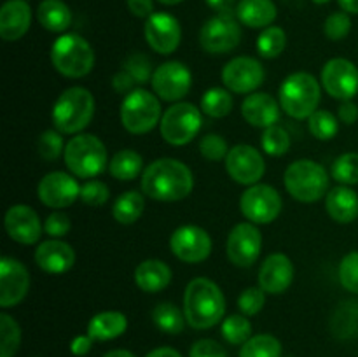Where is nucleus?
<instances>
[{"label":"nucleus","mask_w":358,"mask_h":357,"mask_svg":"<svg viewBox=\"0 0 358 357\" xmlns=\"http://www.w3.org/2000/svg\"><path fill=\"white\" fill-rule=\"evenodd\" d=\"M184 314L194 329H210L226 314V298L213 280L199 276L187 284L184 293Z\"/></svg>","instance_id":"2"},{"label":"nucleus","mask_w":358,"mask_h":357,"mask_svg":"<svg viewBox=\"0 0 358 357\" xmlns=\"http://www.w3.org/2000/svg\"><path fill=\"white\" fill-rule=\"evenodd\" d=\"M124 70L135 79L136 84L150 83L152 79V63L143 52H133L124 62Z\"/></svg>","instance_id":"45"},{"label":"nucleus","mask_w":358,"mask_h":357,"mask_svg":"<svg viewBox=\"0 0 358 357\" xmlns=\"http://www.w3.org/2000/svg\"><path fill=\"white\" fill-rule=\"evenodd\" d=\"M329 181V172L313 160L294 161L283 174L287 192L303 203H315L327 196Z\"/></svg>","instance_id":"6"},{"label":"nucleus","mask_w":358,"mask_h":357,"mask_svg":"<svg viewBox=\"0 0 358 357\" xmlns=\"http://www.w3.org/2000/svg\"><path fill=\"white\" fill-rule=\"evenodd\" d=\"M150 86H152L157 98L177 104L191 91L192 74L185 63L175 62V59L164 62L154 70Z\"/></svg>","instance_id":"11"},{"label":"nucleus","mask_w":358,"mask_h":357,"mask_svg":"<svg viewBox=\"0 0 358 357\" xmlns=\"http://www.w3.org/2000/svg\"><path fill=\"white\" fill-rule=\"evenodd\" d=\"M338 118L345 125H355L358 119V105L353 104L352 100L343 102L338 108Z\"/></svg>","instance_id":"55"},{"label":"nucleus","mask_w":358,"mask_h":357,"mask_svg":"<svg viewBox=\"0 0 358 357\" xmlns=\"http://www.w3.org/2000/svg\"><path fill=\"white\" fill-rule=\"evenodd\" d=\"M282 196L273 186H248L240 198V210L248 223L271 224L282 212Z\"/></svg>","instance_id":"10"},{"label":"nucleus","mask_w":358,"mask_h":357,"mask_svg":"<svg viewBox=\"0 0 358 357\" xmlns=\"http://www.w3.org/2000/svg\"><path fill=\"white\" fill-rule=\"evenodd\" d=\"M128 9L136 18H150L154 14V0H126Z\"/></svg>","instance_id":"52"},{"label":"nucleus","mask_w":358,"mask_h":357,"mask_svg":"<svg viewBox=\"0 0 358 357\" xmlns=\"http://www.w3.org/2000/svg\"><path fill=\"white\" fill-rule=\"evenodd\" d=\"M20 345V324L9 314H0V357H14Z\"/></svg>","instance_id":"40"},{"label":"nucleus","mask_w":358,"mask_h":357,"mask_svg":"<svg viewBox=\"0 0 358 357\" xmlns=\"http://www.w3.org/2000/svg\"><path fill=\"white\" fill-rule=\"evenodd\" d=\"M143 158L133 149L117 150L108 163L110 175L121 182L135 181L140 174H143Z\"/></svg>","instance_id":"31"},{"label":"nucleus","mask_w":358,"mask_h":357,"mask_svg":"<svg viewBox=\"0 0 358 357\" xmlns=\"http://www.w3.org/2000/svg\"><path fill=\"white\" fill-rule=\"evenodd\" d=\"M322 88L336 100H352L358 93V69L346 58H332L320 72Z\"/></svg>","instance_id":"17"},{"label":"nucleus","mask_w":358,"mask_h":357,"mask_svg":"<svg viewBox=\"0 0 358 357\" xmlns=\"http://www.w3.org/2000/svg\"><path fill=\"white\" fill-rule=\"evenodd\" d=\"M152 321L163 332L178 335V332L184 331L187 318L177 304L164 301V303L156 304V308L152 310Z\"/></svg>","instance_id":"35"},{"label":"nucleus","mask_w":358,"mask_h":357,"mask_svg":"<svg viewBox=\"0 0 358 357\" xmlns=\"http://www.w3.org/2000/svg\"><path fill=\"white\" fill-rule=\"evenodd\" d=\"M128 329V318L122 312L107 310L94 315L87 324V335L94 342H108V340L119 338Z\"/></svg>","instance_id":"29"},{"label":"nucleus","mask_w":358,"mask_h":357,"mask_svg":"<svg viewBox=\"0 0 358 357\" xmlns=\"http://www.w3.org/2000/svg\"><path fill=\"white\" fill-rule=\"evenodd\" d=\"M220 77L231 93L250 94L264 83L266 72L259 59L252 56H236L224 65Z\"/></svg>","instance_id":"14"},{"label":"nucleus","mask_w":358,"mask_h":357,"mask_svg":"<svg viewBox=\"0 0 358 357\" xmlns=\"http://www.w3.org/2000/svg\"><path fill=\"white\" fill-rule=\"evenodd\" d=\"M331 331L336 338L348 340L358 336V301H345L331 317Z\"/></svg>","instance_id":"32"},{"label":"nucleus","mask_w":358,"mask_h":357,"mask_svg":"<svg viewBox=\"0 0 358 357\" xmlns=\"http://www.w3.org/2000/svg\"><path fill=\"white\" fill-rule=\"evenodd\" d=\"M240 357H283L282 343L276 336L268 332L255 335L241 345Z\"/></svg>","instance_id":"36"},{"label":"nucleus","mask_w":358,"mask_h":357,"mask_svg":"<svg viewBox=\"0 0 358 357\" xmlns=\"http://www.w3.org/2000/svg\"><path fill=\"white\" fill-rule=\"evenodd\" d=\"M37 21L49 31L62 34L72 23L70 7L63 0H42L37 7Z\"/></svg>","instance_id":"30"},{"label":"nucleus","mask_w":358,"mask_h":357,"mask_svg":"<svg viewBox=\"0 0 358 357\" xmlns=\"http://www.w3.org/2000/svg\"><path fill=\"white\" fill-rule=\"evenodd\" d=\"M51 63L62 76L80 79L93 70L94 51L80 35L63 34L52 42Z\"/></svg>","instance_id":"7"},{"label":"nucleus","mask_w":358,"mask_h":357,"mask_svg":"<svg viewBox=\"0 0 358 357\" xmlns=\"http://www.w3.org/2000/svg\"><path fill=\"white\" fill-rule=\"evenodd\" d=\"M63 133H59L58 130H45L41 136H38L37 150L41 154L42 160L45 161H55L65 153V146L63 142Z\"/></svg>","instance_id":"43"},{"label":"nucleus","mask_w":358,"mask_h":357,"mask_svg":"<svg viewBox=\"0 0 358 357\" xmlns=\"http://www.w3.org/2000/svg\"><path fill=\"white\" fill-rule=\"evenodd\" d=\"M37 196L49 209L62 210L80 198V186L76 175L66 172H51L38 182Z\"/></svg>","instance_id":"18"},{"label":"nucleus","mask_w":358,"mask_h":357,"mask_svg":"<svg viewBox=\"0 0 358 357\" xmlns=\"http://www.w3.org/2000/svg\"><path fill=\"white\" fill-rule=\"evenodd\" d=\"M332 178L341 186H355L358 184V153H345L331 167Z\"/></svg>","instance_id":"42"},{"label":"nucleus","mask_w":358,"mask_h":357,"mask_svg":"<svg viewBox=\"0 0 358 357\" xmlns=\"http://www.w3.org/2000/svg\"><path fill=\"white\" fill-rule=\"evenodd\" d=\"M315 4H318V6H324V4H329L331 0H313Z\"/></svg>","instance_id":"61"},{"label":"nucleus","mask_w":358,"mask_h":357,"mask_svg":"<svg viewBox=\"0 0 358 357\" xmlns=\"http://www.w3.org/2000/svg\"><path fill=\"white\" fill-rule=\"evenodd\" d=\"M283 357H294V356H283Z\"/></svg>","instance_id":"62"},{"label":"nucleus","mask_w":358,"mask_h":357,"mask_svg":"<svg viewBox=\"0 0 358 357\" xmlns=\"http://www.w3.org/2000/svg\"><path fill=\"white\" fill-rule=\"evenodd\" d=\"M294 262L282 252L269 254L259 270V287L266 294H283L294 282Z\"/></svg>","instance_id":"22"},{"label":"nucleus","mask_w":358,"mask_h":357,"mask_svg":"<svg viewBox=\"0 0 358 357\" xmlns=\"http://www.w3.org/2000/svg\"><path fill=\"white\" fill-rule=\"evenodd\" d=\"M103 357H136V356L133 352H129V350L115 349V350H110V352L105 354Z\"/></svg>","instance_id":"59"},{"label":"nucleus","mask_w":358,"mask_h":357,"mask_svg":"<svg viewBox=\"0 0 358 357\" xmlns=\"http://www.w3.org/2000/svg\"><path fill=\"white\" fill-rule=\"evenodd\" d=\"M278 16L273 0H240L236 6V18L248 28H268Z\"/></svg>","instance_id":"28"},{"label":"nucleus","mask_w":358,"mask_h":357,"mask_svg":"<svg viewBox=\"0 0 358 357\" xmlns=\"http://www.w3.org/2000/svg\"><path fill=\"white\" fill-rule=\"evenodd\" d=\"M189 357H227V352L215 340L203 338L192 343L191 350H189Z\"/></svg>","instance_id":"51"},{"label":"nucleus","mask_w":358,"mask_h":357,"mask_svg":"<svg viewBox=\"0 0 358 357\" xmlns=\"http://www.w3.org/2000/svg\"><path fill=\"white\" fill-rule=\"evenodd\" d=\"M142 192L157 202H178L187 198L194 188L191 168L175 158H159L147 164L140 177Z\"/></svg>","instance_id":"1"},{"label":"nucleus","mask_w":358,"mask_h":357,"mask_svg":"<svg viewBox=\"0 0 358 357\" xmlns=\"http://www.w3.org/2000/svg\"><path fill=\"white\" fill-rule=\"evenodd\" d=\"M324 31L329 41H343L352 31V20L348 13H332L325 20Z\"/></svg>","instance_id":"49"},{"label":"nucleus","mask_w":358,"mask_h":357,"mask_svg":"<svg viewBox=\"0 0 358 357\" xmlns=\"http://www.w3.org/2000/svg\"><path fill=\"white\" fill-rule=\"evenodd\" d=\"M65 167L77 178H94L108 168V153L105 144L91 133H79L66 142L63 153Z\"/></svg>","instance_id":"5"},{"label":"nucleus","mask_w":358,"mask_h":357,"mask_svg":"<svg viewBox=\"0 0 358 357\" xmlns=\"http://www.w3.org/2000/svg\"><path fill=\"white\" fill-rule=\"evenodd\" d=\"M136 287L147 294H156L166 289L171 282V268L161 259H145L133 273Z\"/></svg>","instance_id":"26"},{"label":"nucleus","mask_w":358,"mask_h":357,"mask_svg":"<svg viewBox=\"0 0 358 357\" xmlns=\"http://www.w3.org/2000/svg\"><path fill=\"white\" fill-rule=\"evenodd\" d=\"M203 126L201 108L189 102H177L163 112L159 132L170 146H187L196 139Z\"/></svg>","instance_id":"9"},{"label":"nucleus","mask_w":358,"mask_h":357,"mask_svg":"<svg viewBox=\"0 0 358 357\" xmlns=\"http://www.w3.org/2000/svg\"><path fill=\"white\" fill-rule=\"evenodd\" d=\"M170 248L173 255L189 265L206 261L212 254L213 241L208 231L194 224H184L177 227L170 237Z\"/></svg>","instance_id":"13"},{"label":"nucleus","mask_w":358,"mask_h":357,"mask_svg":"<svg viewBox=\"0 0 358 357\" xmlns=\"http://www.w3.org/2000/svg\"><path fill=\"white\" fill-rule=\"evenodd\" d=\"M241 41V28L234 16L217 14L205 21L199 31V44L210 55H226L238 48Z\"/></svg>","instance_id":"12"},{"label":"nucleus","mask_w":358,"mask_h":357,"mask_svg":"<svg viewBox=\"0 0 358 357\" xmlns=\"http://www.w3.org/2000/svg\"><path fill=\"white\" fill-rule=\"evenodd\" d=\"M94 115V97L83 86L66 88L51 111L55 130L63 135H79Z\"/></svg>","instance_id":"3"},{"label":"nucleus","mask_w":358,"mask_h":357,"mask_svg":"<svg viewBox=\"0 0 358 357\" xmlns=\"http://www.w3.org/2000/svg\"><path fill=\"white\" fill-rule=\"evenodd\" d=\"M339 282L348 293L358 294V251L350 252L341 259L338 268Z\"/></svg>","instance_id":"44"},{"label":"nucleus","mask_w":358,"mask_h":357,"mask_svg":"<svg viewBox=\"0 0 358 357\" xmlns=\"http://www.w3.org/2000/svg\"><path fill=\"white\" fill-rule=\"evenodd\" d=\"M3 226L10 240L21 245H34L41 240L42 226L38 214L24 203H16L9 206L3 217Z\"/></svg>","instance_id":"21"},{"label":"nucleus","mask_w":358,"mask_h":357,"mask_svg":"<svg viewBox=\"0 0 358 357\" xmlns=\"http://www.w3.org/2000/svg\"><path fill=\"white\" fill-rule=\"evenodd\" d=\"M234 107L233 94L227 88H210L203 93L201 104H199V108H201L203 114H206L208 118L220 119L226 118Z\"/></svg>","instance_id":"34"},{"label":"nucleus","mask_w":358,"mask_h":357,"mask_svg":"<svg viewBox=\"0 0 358 357\" xmlns=\"http://www.w3.org/2000/svg\"><path fill=\"white\" fill-rule=\"evenodd\" d=\"M147 44L157 55H171L178 49L182 41V28L177 18L168 13H154L147 18L143 27Z\"/></svg>","instance_id":"19"},{"label":"nucleus","mask_w":358,"mask_h":357,"mask_svg":"<svg viewBox=\"0 0 358 357\" xmlns=\"http://www.w3.org/2000/svg\"><path fill=\"white\" fill-rule=\"evenodd\" d=\"M322 84L308 72H294L285 77L278 90L280 107L294 119H310L318 111Z\"/></svg>","instance_id":"4"},{"label":"nucleus","mask_w":358,"mask_h":357,"mask_svg":"<svg viewBox=\"0 0 358 357\" xmlns=\"http://www.w3.org/2000/svg\"><path fill=\"white\" fill-rule=\"evenodd\" d=\"M34 258L42 272L59 275V273L72 270L73 262H76V252H73L72 245L66 241L59 240V238H51V240H44L42 244H38Z\"/></svg>","instance_id":"23"},{"label":"nucleus","mask_w":358,"mask_h":357,"mask_svg":"<svg viewBox=\"0 0 358 357\" xmlns=\"http://www.w3.org/2000/svg\"><path fill=\"white\" fill-rule=\"evenodd\" d=\"M31 23V9L27 0H7L0 9V37L6 42L20 41Z\"/></svg>","instance_id":"25"},{"label":"nucleus","mask_w":358,"mask_h":357,"mask_svg":"<svg viewBox=\"0 0 358 357\" xmlns=\"http://www.w3.org/2000/svg\"><path fill=\"white\" fill-rule=\"evenodd\" d=\"M30 273L17 259L3 255L0 259V307L13 308L27 298Z\"/></svg>","instance_id":"20"},{"label":"nucleus","mask_w":358,"mask_h":357,"mask_svg":"<svg viewBox=\"0 0 358 357\" xmlns=\"http://www.w3.org/2000/svg\"><path fill=\"white\" fill-rule=\"evenodd\" d=\"M266 304V293L261 287H247L245 290H241V294L238 296V308L241 310V314L250 317V315H257L259 312L264 308Z\"/></svg>","instance_id":"48"},{"label":"nucleus","mask_w":358,"mask_h":357,"mask_svg":"<svg viewBox=\"0 0 358 357\" xmlns=\"http://www.w3.org/2000/svg\"><path fill=\"white\" fill-rule=\"evenodd\" d=\"M143 209H145L143 192L131 189L115 198L112 205V216L119 224H133L142 217Z\"/></svg>","instance_id":"33"},{"label":"nucleus","mask_w":358,"mask_h":357,"mask_svg":"<svg viewBox=\"0 0 358 357\" xmlns=\"http://www.w3.org/2000/svg\"><path fill=\"white\" fill-rule=\"evenodd\" d=\"M159 4H164V6H177V4L184 2V0H157Z\"/></svg>","instance_id":"60"},{"label":"nucleus","mask_w":358,"mask_h":357,"mask_svg":"<svg viewBox=\"0 0 358 357\" xmlns=\"http://www.w3.org/2000/svg\"><path fill=\"white\" fill-rule=\"evenodd\" d=\"M226 170L234 182L243 186L259 184L266 174V161L261 150L248 144L231 147L226 156Z\"/></svg>","instance_id":"15"},{"label":"nucleus","mask_w":358,"mask_h":357,"mask_svg":"<svg viewBox=\"0 0 358 357\" xmlns=\"http://www.w3.org/2000/svg\"><path fill=\"white\" fill-rule=\"evenodd\" d=\"M290 146H292V140H290L289 132H287L283 126H269V128H266L264 132H262L261 147L268 156H283V154L289 153Z\"/></svg>","instance_id":"39"},{"label":"nucleus","mask_w":358,"mask_h":357,"mask_svg":"<svg viewBox=\"0 0 358 357\" xmlns=\"http://www.w3.org/2000/svg\"><path fill=\"white\" fill-rule=\"evenodd\" d=\"M119 115L126 132L133 135H143L152 132L159 125L163 112L156 93H150L143 88H135L122 98Z\"/></svg>","instance_id":"8"},{"label":"nucleus","mask_w":358,"mask_h":357,"mask_svg":"<svg viewBox=\"0 0 358 357\" xmlns=\"http://www.w3.org/2000/svg\"><path fill=\"white\" fill-rule=\"evenodd\" d=\"M70 227H72L70 217L66 216L65 212H59V210L49 214L48 219L44 220V231L45 234H49L51 238L65 237V234L70 231Z\"/></svg>","instance_id":"50"},{"label":"nucleus","mask_w":358,"mask_h":357,"mask_svg":"<svg viewBox=\"0 0 358 357\" xmlns=\"http://www.w3.org/2000/svg\"><path fill=\"white\" fill-rule=\"evenodd\" d=\"M93 342L94 340L91 338L90 335H79L70 342V350H72L73 356L83 357L90 354V350L93 349Z\"/></svg>","instance_id":"54"},{"label":"nucleus","mask_w":358,"mask_h":357,"mask_svg":"<svg viewBox=\"0 0 358 357\" xmlns=\"http://www.w3.org/2000/svg\"><path fill=\"white\" fill-rule=\"evenodd\" d=\"M325 209L332 220L339 224H350L358 217V195L352 186L332 188L325 196Z\"/></svg>","instance_id":"27"},{"label":"nucleus","mask_w":358,"mask_h":357,"mask_svg":"<svg viewBox=\"0 0 358 357\" xmlns=\"http://www.w3.org/2000/svg\"><path fill=\"white\" fill-rule=\"evenodd\" d=\"M280 102L269 93H250L241 104V115L255 128H269L280 121Z\"/></svg>","instance_id":"24"},{"label":"nucleus","mask_w":358,"mask_h":357,"mask_svg":"<svg viewBox=\"0 0 358 357\" xmlns=\"http://www.w3.org/2000/svg\"><path fill=\"white\" fill-rule=\"evenodd\" d=\"M145 357H182V354L171 346H157V349L150 350Z\"/></svg>","instance_id":"57"},{"label":"nucleus","mask_w":358,"mask_h":357,"mask_svg":"<svg viewBox=\"0 0 358 357\" xmlns=\"http://www.w3.org/2000/svg\"><path fill=\"white\" fill-rule=\"evenodd\" d=\"M287 46L285 30L280 27H268L257 38V52L266 59L278 58Z\"/></svg>","instance_id":"38"},{"label":"nucleus","mask_w":358,"mask_h":357,"mask_svg":"<svg viewBox=\"0 0 358 357\" xmlns=\"http://www.w3.org/2000/svg\"><path fill=\"white\" fill-rule=\"evenodd\" d=\"M108 198H110V191H108V186L105 182L91 178L80 186V200L86 205L103 206L108 202Z\"/></svg>","instance_id":"47"},{"label":"nucleus","mask_w":358,"mask_h":357,"mask_svg":"<svg viewBox=\"0 0 358 357\" xmlns=\"http://www.w3.org/2000/svg\"><path fill=\"white\" fill-rule=\"evenodd\" d=\"M199 153L208 161H222L226 160L229 147H227L224 136L217 135V133H208L199 140Z\"/></svg>","instance_id":"46"},{"label":"nucleus","mask_w":358,"mask_h":357,"mask_svg":"<svg viewBox=\"0 0 358 357\" xmlns=\"http://www.w3.org/2000/svg\"><path fill=\"white\" fill-rule=\"evenodd\" d=\"M308 128L317 140H332L339 132V121L332 112L318 108L308 119Z\"/></svg>","instance_id":"41"},{"label":"nucleus","mask_w":358,"mask_h":357,"mask_svg":"<svg viewBox=\"0 0 358 357\" xmlns=\"http://www.w3.org/2000/svg\"><path fill=\"white\" fill-rule=\"evenodd\" d=\"M227 258L234 266L248 268L259 259L262 251V233L254 223H240L227 234Z\"/></svg>","instance_id":"16"},{"label":"nucleus","mask_w":358,"mask_h":357,"mask_svg":"<svg viewBox=\"0 0 358 357\" xmlns=\"http://www.w3.org/2000/svg\"><path fill=\"white\" fill-rule=\"evenodd\" d=\"M220 335L231 345H243L252 338V322L243 314L229 315L220 326Z\"/></svg>","instance_id":"37"},{"label":"nucleus","mask_w":358,"mask_h":357,"mask_svg":"<svg viewBox=\"0 0 358 357\" xmlns=\"http://www.w3.org/2000/svg\"><path fill=\"white\" fill-rule=\"evenodd\" d=\"M341 9L348 14H358V0H338Z\"/></svg>","instance_id":"58"},{"label":"nucleus","mask_w":358,"mask_h":357,"mask_svg":"<svg viewBox=\"0 0 358 357\" xmlns=\"http://www.w3.org/2000/svg\"><path fill=\"white\" fill-rule=\"evenodd\" d=\"M205 2L217 14H229V16L236 14V0H205Z\"/></svg>","instance_id":"56"},{"label":"nucleus","mask_w":358,"mask_h":357,"mask_svg":"<svg viewBox=\"0 0 358 357\" xmlns=\"http://www.w3.org/2000/svg\"><path fill=\"white\" fill-rule=\"evenodd\" d=\"M135 84H136L135 79H133V77L129 76L124 69L112 77V86H114V90L117 91V93L128 94L129 91L135 90Z\"/></svg>","instance_id":"53"}]
</instances>
